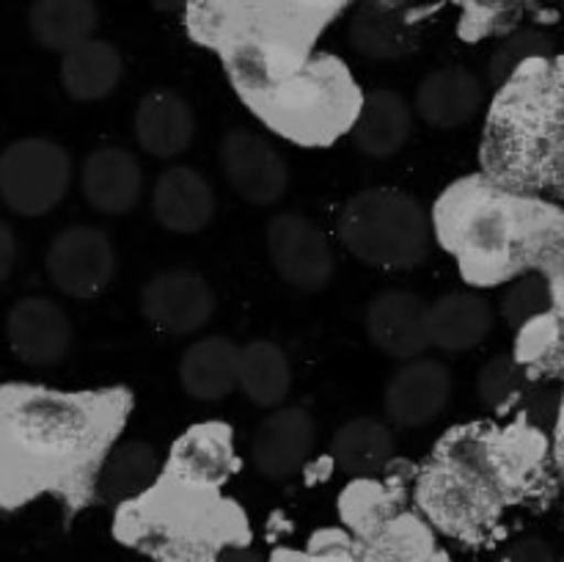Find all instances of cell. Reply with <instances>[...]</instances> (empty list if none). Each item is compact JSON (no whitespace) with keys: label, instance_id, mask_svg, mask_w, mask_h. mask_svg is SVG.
Masks as SVG:
<instances>
[{"label":"cell","instance_id":"2e32d148","mask_svg":"<svg viewBox=\"0 0 564 562\" xmlns=\"http://www.w3.org/2000/svg\"><path fill=\"white\" fill-rule=\"evenodd\" d=\"M152 213L163 229L174 235H196L215 215L213 185L187 165L165 169L154 182Z\"/></svg>","mask_w":564,"mask_h":562},{"label":"cell","instance_id":"4dcf8cb0","mask_svg":"<svg viewBox=\"0 0 564 562\" xmlns=\"http://www.w3.org/2000/svg\"><path fill=\"white\" fill-rule=\"evenodd\" d=\"M527 386V369L512 356H496L479 369L477 391L479 400L490 408H501Z\"/></svg>","mask_w":564,"mask_h":562},{"label":"cell","instance_id":"9c48e42d","mask_svg":"<svg viewBox=\"0 0 564 562\" xmlns=\"http://www.w3.org/2000/svg\"><path fill=\"white\" fill-rule=\"evenodd\" d=\"M220 169L231 191L248 204L270 207L281 202L290 187V165L284 154L253 130H229L220 138Z\"/></svg>","mask_w":564,"mask_h":562},{"label":"cell","instance_id":"1f68e13d","mask_svg":"<svg viewBox=\"0 0 564 562\" xmlns=\"http://www.w3.org/2000/svg\"><path fill=\"white\" fill-rule=\"evenodd\" d=\"M496 562H556L554 549L538 534H527L507 545Z\"/></svg>","mask_w":564,"mask_h":562},{"label":"cell","instance_id":"5b68a950","mask_svg":"<svg viewBox=\"0 0 564 562\" xmlns=\"http://www.w3.org/2000/svg\"><path fill=\"white\" fill-rule=\"evenodd\" d=\"M422 501L433 521L452 532L479 527L496 505V466L488 446L477 439L449 441L444 461L424 477Z\"/></svg>","mask_w":564,"mask_h":562},{"label":"cell","instance_id":"7a4b0ae2","mask_svg":"<svg viewBox=\"0 0 564 562\" xmlns=\"http://www.w3.org/2000/svg\"><path fill=\"white\" fill-rule=\"evenodd\" d=\"M532 215L518 198L468 180L435 213L441 240L471 284H496L532 251Z\"/></svg>","mask_w":564,"mask_h":562},{"label":"cell","instance_id":"ac0fdd59","mask_svg":"<svg viewBox=\"0 0 564 562\" xmlns=\"http://www.w3.org/2000/svg\"><path fill=\"white\" fill-rule=\"evenodd\" d=\"M482 80L463 66L435 69L419 83L416 114L435 130H457L466 127L482 108Z\"/></svg>","mask_w":564,"mask_h":562},{"label":"cell","instance_id":"f546056e","mask_svg":"<svg viewBox=\"0 0 564 562\" xmlns=\"http://www.w3.org/2000/svg\"><path fill=\"white\" fill-rule=\"evenodd\" d=\"M554 301L556 295L551 279L540 273H529L521 275L516 284L507 287L505 298H501V314H505L512 328H527L529 323L549 314Z\"/></svg>","mask_w":564,"mask_h":562},{"label":"cell","instance_id":"3957f363","mask_svg":"<svg viewBox=\"0 0 564 562\" xmlns=\"http://www.w3.org/2000/svg\"><path fill=\"white\" fill-rule=\"evenodd\" d=\"M237 91L259 119L301 143L334 141L361 108L352 77L339 58L306 61L284 75L253 77L237 83Z\"/></svg>","mask_w":564,"mask_h":562},{"label":"cell","instance_id":"4316f807","mask_svg":"<svg viewBox=\"0 0 564 562\" xmlns=\"http://www.w3.org/2000/svg\"><path fill=\"white\" fill-rule=\"evenodd\" d=\"M240 389L257 408H279L290 397V358L275 342L253 339L240 347Z\"/></svg>","mask_w":564,"mask_h":562},{"label":"cell","instance_id":"d590c367","mask_svg":"<svg viewBox=\"0 0 564 562\" xmlns=\"http://www.w3.org/2000/svg\"><path fill=\"white\" fill-rule=\"evenodd\" d=\"M562 9H564V0H562Z\"/></svg>","mask_w":564,"mask_h":562},{"label":"cell","instance_id":"e0dca14e","mask_svg":"<svg viewBox=\"0 0 564 562\" xmlns=\"http://www.w3.org/2000/svg\"><path fill=\"white\" fill-rule=\"evenodd\" d=\"M135 138L152 158L171 160L185 154L196 138V116L187 99L169 88L143 94L135 108Z\"/></svg>","mask_w":564,"mask_h":562},{"label":"cell","instance_id":"30bf717a","mask_svg":"<svg viewBox=\"0 0 564 562\" xmlns=\"http://www.w3.org/2000/svg\"><path fill=\"white\" fill-rule=\"evenodd\" d=\"M215 306L218 301L209 281L187 268L160 270L141 290L143 317L163 334H196L213 320Z\"/></svg>","mask_w":564,"mask_h":562},{"label":"cell","instance_id":"f1b7e54d","mask_svg":"<svg viewBox=\"0 0 564 562\" xmlns=\"http://www.w3.org/2000/svg\"><path fill=\"white\" fill-rule=\"evenodd\" d=\"M554 55V39L540 28H521L496 44L488 61V80L494 86H507L518 72L534 61H545Z\"/></svg>","mask_w":564,"mask_h":562},{"label":"cell","instance_id":"44dd1931","mask_svg":"<svg viewBox=\"0 0 564 562\" xmlns=\"http://www.w3.org/2000/svg\"><path fill=\"white\" fill-rule=\"evenodd\" d=\"M494 331V309L477 292H446L430 303V342L446 353H466Z\"/></svg>","mask_w":564,"mask_h":562},{"label":"cell","instance_id":"7402d4cb","mask_svg":"<svg viewBox=\"0 0 564 562\" xmlns=\"http://www.w3.org/2000/svg\"><path fill=\"white\" fill-rule=\"evenodd\" d=\"M350 44L364 58L397 61L419 47V31L391 3L367 0L350 20Z\"/></svg>","mask_w":564,"mask_h":562},{"label":"cell","instance_id":"52a82bcc","mask_svg":"<svg viewBox=\"0 0 564 562\" xmlns=\"http://www.w3.org/2000/svg\"><path fill=\"white\" fill-rule=\"evenodd\" d=\"M50 281L69 298H97L108 290L116 273V251L110 237L97 226H69L53 237L44 257Z\"/></svg>","mask_w":564,"mask_h":562},{"label":"cell","instance_id":"484cf974","mask_svg":"<svg viewBox=\"0 0 564 562\" xmlns=\"http://www.w3.org/2000/svg\"><path fill=\"white\" fill-rule=\"evenodd\" d=\"M397 452V439L389 424L358 417L341 424L330 441L334 463L352 477H369L383 472Z\"/></svg>","mask_w":564,"mask_h":562},{"label":"cell","instance_id":"d6a6232c","mask_svg":"<svg viewBox=\"0 0 564 562\" xmlns=\"http://www.w3.org/2000/svg\"><path fill=\"white\" fill-rule=\"evenodd\" d=\"M17 262V240H14V231L6 220H0V284L11 275Z\"/></svg>","mask_w":564,"mask_h":562},{"label":"cell","instance_id":"7c38bea8","mask_svg":"<svg viewBox=\"0 0 564 562\" xmlns=\"http://www.w3.org/2000/svg\"><path fill=\"white\" fill-rule=\"evenodd\" d=\"M6 336L11 353L31 367H53L72 347L69 314L50 298L28 295L9 309Z\"/></svg>","mask_w":564,"mask_h":562},{"label":"cell","instance_id":"d6986e66","mask_svg":"<svg viewBox=\"0 0 564 562\" xmlns=\"http://www.w3.org/2000/svg\"><path fill=\"white\" fill-rule=\"evenodd\" d=\"M180 383L193 400H224L240 386V347L229 336H202L182 353Z\"/></svg>","mask_w":564,"mask_h":562},{"label":"cell","instance_id":"9a60e30c","mask_svg":"<svg viewBox=\"0 0 564 562\" xmlns=\"http://www.w3.org/2000/svg\"><path fill=\"white\" fill-rule=\"evenodd\" d=\"M80 187L97 213L124 215L143 193L141 163L121 147H99L83 160Z\"/></svg>","mask_w":564,"mask_h":562},{"label":"cell","instance_id":"8fae6325","mask_svg":"<svg viewBox=\"0 0 564 562\" xmlns=\"http://www.w3.org/2000/svg\"><path fill=\"white\" fill-rule=\"evenodd\" d=\"M367 334L380 353L397 361L422 358L430 342V303L411 290H386L367 306Z\"/></svg>","mask_w":564,"mask_h":562},{"label":"cell","instance_id":"4fadbf2b","mask_svg":"<svg viewBox=\"0 0 564 562\" xmlns=\"http://www.w3.org/2000/svg\"><path fill=\"white\" fill-rule=\"evenodd\" d=\"M452 372L438 358H413L386 386V417L397 428H424L446 411Z\"/></svg>","mask_w":564,"mask_h":562},{"label":"cell","instance_id":"8992f818","mask_svg":"<svg viewBox=\"0 0 564 562\" xmlns=\"http://www.w3.org/2000/svg\"><path fill=\"white\" fill-rule=\"evenodd\" d=\"M72 158L50 138H20L0 154V198L25 218H39L64 202Z\"/></svg>","mask_w":564,"mask_h":562},{"label":"cell","instance_id":"836d02e7","mask_svg":"<svg viewBox=\"0 0 564 562\" xmlns=\"http://www.w3.org/2000/svg\"><path fill=\"white\" fill-rule=\"evenodd\" d=\"M215 562H264V560L257 554V551L248 549V545H226V549H220V554L215 556Z\"/></svg>","mask_w":564,"mask_h":562},{"label":"cell","instance_id":"ffe728a7","mask_svg":"<svg viewBox=\"0 0 564 562\" xmlns=\"http://www.w3.org/2000/svg\"><path fill=\"white\" fill-rule=\"evenodd\" d=\"M413 110L400 91L378 88L361 99L352 121V143L367 158H391L411 138Z\"/></svg>","mask_w":564,"mask_h":562},{"label":"cell","instance_id":"603a6c76","mask_svg":"<svg viewBox=\"0 0 564 562\" xmlns=\"http://www.w3.org/2000/svg\"><path fill=\"white\" fill-rule=\"evenodd\" d=\"M124 75L119 47L105 39H88L61 58V86L77 102H97L116 91Z\"/></svg>","mask_w":564,"mask_h":562},{"label":"cell","instance_id":"e575fe53","mask_svg":"<svg viewBox=\"0 0 564 562\" xmlns=\"http://www.w3.org/2000/svg\"><path fill=\"white\" fill-rule=\"evenodd\" d=\"M158 11H182L191 9V0H149Z\"/></svg>","mask_w":564,"mask_h":562},{"label":"cell","instance_id":"cb8c5ba5","mask_svg":"<svg viewBox=\"0 0 564 562\" xmlns=\"http://www.w3.org/2000/svg\"><path fill=\"white\" fill-rule=\"evenodd\" d=\"M97 25L99 9L94 0H33L28 9L31 36L61 55L94 39Z\"/></svg>","mask_w":564,"mask_h":562},{"label":"cell","instance_id":"277c9868","mask_svg":"<svg viewBox=\"0 0 564 562\" xmlns=\"http://www.w3.org/2000/svg\"><path fill=\"white\" fill-rule=\"evenodd\" d=\"M336 235L364 264L411 270L430 257L433 220L408 193L372 187L347 198L336 218Z\"/></svg>","mask_w":564,"mask_h":562},{"label":"cell","instance_id":"ba28073f","mask_svg":"<svg viewBox=\"0 0 564 562\" xmlns=\"http://www.w3.org/2000/svg\"><path fill=\"white\" fill-rule=\"evenodd\" d=\"M268 253L281 279L295 290L319 292L334 281V248L325 231L303 215L284 213L270 220Z\"/></svg>","mask_w":564,"mask_h":562},{"label":"cell","instance_id":"d4e9b609","mask_svg":"<svg viewBox=\"0 0 564 562\" xmlns=\"http://www.w3.org/2000/svg\"><path fill=\"white\" fill-rule=\"evenodd\" d=\"M171 468L176 477L193 485H218L235 468L231 435L224 424H202L176 441L171 452Z\"/></svg>","mask_w":564,"mask_h":562},{"label":"cell","instance_id":"5bb4252c","mask_svg":"<svg viewBox=\"0 0 564 562\" xmlns=\"http://www.w3.org/2000/svg\"><path fill=\"white\" fill-rule=\"evenodd\" d=\"M314 441H317V428L303 408H279L253 430V468L268 479L295 477L312 457Z\"/></svg>","mask_w":564,"mask_h":562},{"label":"cell","instance_id":"6da1fadb","mask_svg":"<svg viewBox=\"0 0 564 562\" xmlns=\"http://www.w3.org/2000/svg\"><path fill=\"white\" fill-rule=\"evenodd\" d=\"M347 0H191L193 31L226 53L237 83L306 64L308 44Z\"/></svg>","mask_w":564,"mask_h":562},{"label":"cell","instance_id":"83f0119b","mask_svg":"<svg viewBox=\"0 0 564 562\" xmlns=\"http://www.w3.org/2000/svg\"><path fill=\"white\" fill-rule=\"evenodd\" d=\"M160 474V452L149 441L127 439L108 452L99 472V494L108 501H127L152 488Z\"/></svg>","mask_w":564,"mask_h":562}]
</instances>
